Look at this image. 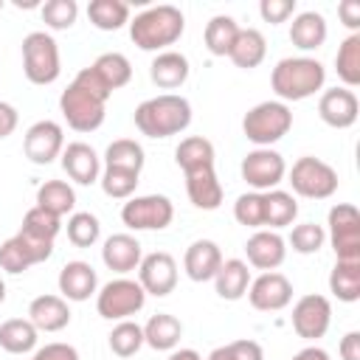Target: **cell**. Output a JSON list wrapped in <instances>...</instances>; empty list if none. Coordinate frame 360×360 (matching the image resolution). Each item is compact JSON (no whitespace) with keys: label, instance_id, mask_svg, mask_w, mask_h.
Masks as SVG:
<instances>
[{"label":"cell","instance_id":"45","mask_svg":"<svg viewBox=\"0 0 360 360\" xmlns=\"http://www.w3.org/2000/svg\"><path fill=\"white\" fill-rule=\"evenodd\" d=\"M39 11H42L45 25L53 28V31H68L76 22V17H79L76 0H48Z\"/></svg>","mask_w":360,"mask_h":360},{"label":"cell","instance_id":"7","mask_svg":"<svg viewBox=\"0 0 360 360\" xmlns=\"http://www.w3.org/2000/svg\"><path fill=\"white\" fill-rule=\"evenodd\" d=\"M146 304V292L135 278H112L96 292V309L107 321H127L129 315L141 312Z\"/></svg>","mask_w":360,"mask_h":360},{"label":"cell","instance_id":"37","mask_svg":"<svg viewBox=\"0 0 360 360\" xmlns=\"http://www.w3.org/2000/svg\"><path fill=\"white\" fill-rule=\"evenodd\" d=\"M146 158H143V146L132 138H118L107 146L104 152V166L107 169H127V172H138L143 169Z\"/></svg>","mask_w":360,"mask_h":360},{"label":"cell","instance_id":"8","mask_svg":"<svg viewBox=\"0 0 360 360\" xmlns=\"http://www.w3.org/2000/svg\"><path fill=\"white\" fill-rule=\"evenodd\" d=\"M290 186H292V191L298 197L326 200V197H332L338 191V172L326 160L304 155L290 169Z\"/></svg>","mask_w":360,"mask_h":360},{"label":"cell","instance_id":"6","mask_svg":"<svg viewBox=\"0 0 360 360\" xmlns=\"http://www.w3.org/2000/svg\"><path fill=\"white\" fill-rule=\"evenodd\" d=\"M22 73L31 84H53L59 79V45L48 31H31L22 39Z\"/></svg>","mask_w":360,"mask_h":360},{"label":"cell","instance_id":"41","mask_svg":"<svg viewBox=\"0 0 360 360\" xmlns=\"http://www.w3.org/2000/svg\"><path fill=\"white\" fill-rule=\"evenodd\" d=\"M233 219L245 228L262 231L264 228V194L262 191H245L233 202Z\"/></svg>","mask_w":360,"mask_h":360},{"label":"cell","instance_id":"9","mask_svg":"<svg viewBox=\"0 0 360 360\" xmlns=\"http://www.w3.org/2000/svg\"><path fill=\"white\" fill-rule=\"evenodd\" d=\"M174 219V205L166 194L129 197L121 208V222L129 231H163Z\"/></svg>","mask_w":360,"mask_h":360},{"label":"cell","instance_id":"5","mask_svg":"<svg viewBox=\"0 0 360 360\" xmlns=\"http://www.w3.org/2000/svg\"><path fill=\"white\" fill-rule=\"evenodd\" d=\"M292 127V110L284 101H259L256 107H250L242 118V132L250 143L262 146H273L278 143Z\"/></svg>","mask_w":360,"mask_h":360},{"label":"cell","instance_id":"52","mask_svg":"<svg viewBox=\"0 0 360 360\" xmlns=\"http://www.w3.org/2000/svg\"><path fill=\"white\" fill-rule=\"evenodd\" d=\"M338 352H340V360H360V332H346Z\"/></svg>","mask_w":360,"mask_h":360},{"label":"cell","instance_id":"47","mask_svg":"<svg viewBox=\"0 0 360 360\" xmlns=\"http://www.w3.org/2000/svg\"><path fill=\"white\" fill-rule=\"evenodd\" d=\"M205 360H264V352L256 340H231L217 346Z\"/></svg>","mask_w":360,"mask_h":360},{"label":"cell","instance_id":"53","mask_svg":"<svg viewBox=\"0 0 360 360\" xmlns=\"http://www.w3.org/2000/svg\"><path fill=\"white\" fill-rule=\"evenodd\" d=\"M290 360H329V352H323L321 346H307V349L295 352Z\"/></svg>","mask_w":360,"mask_h":360},{"label":"cell","instance_id":"31","mask_svg":"<svg viewBox=\"0 0 360 360\" xmlns=\"http://www.w3.org/2000/svg\"><path fill=\"white\" fill-rule=\"evenodd\" d=\"M76 205V191L70 183L65 180H45L39 188H37V208L53 214V217H65L70 214Z\"/></svg>","mask_w":360,"mask_h":360},{"label":"cell","instance_id":"55","mask_svg":"<svg viewBox=\"0 0 360 360\" xmlns=\"http://www.w3.org/2000/svg\"><path fill=\"white\" fill-rule=\"evenodd\" d=\"M3 301H6V281L0 278V304H3Z\"/></svg>","mask_w":360,"mask_h":360},{"label":"cell","instance_id":"56","mask_svg":"<svg viewBox=\"0 0 360 360\" xmlns=\"http://www.w3.org/2000/svg\"><path fill=\"white\" fill-rule=\"evenodd\" d=\"M0 11H3V0H0Z\"/></svg>","mask_w":360,"mask_h":360},{"label":"cell","instance_id":"1","mask_svg":"<svg viewBox=\"0 0 360 360\" xmlns=\"http://www.w3.org/2000/svg\"><path fill=\"white\" fill-rule=\"evenodd\" d=\"M135 127L146 138H172L188 129L191 124V104L186 96L160 93L135 107Z\"/></svg>","mask_w":360,"mask_h":360},{"label":"cell","instance_id":"13","mask_svg":"<svg viewBox=\"0 0 360 360\" xmlns=\"http://www.w3.org/2000/svg\"><path fill=\"white\" fill-rule=\"evenodd\" d=\"M329 323H332V304L326 295H318V292H309V295H301L292 307V329L298 338L304 340H318L329 332Z\"/></svg>","mask_w":360,"mask_h":360},{"label":"cell","instance_id":"17","mask_svg":"<svg viewBox=\"0 0 360 360\" xmlns=\"http://www.w3.org/2000/svg\"><path fill=\"white\" fill-rule=\"evenodd\" d=\"M318 115L332 129H349V127H354V121L360 115V101H357L354 90H349V87H332V90H323L321 93V98H318Z\"/></svg>","mask_w":360,"mask_h":360},{"label":"cell","instance_id":"11","mask_svg":"<svg viewBox=\"0 0 360 360\" xmlns=\"http://www.w3.org/2000/svg\"><path fill=\"white\" fill-rule=\"evenodd\" d=\"M59 231H62V219L34 205V208L25 211L22 225H20V231H17L14 236L31 250V256L37 259V264H42V262L51 259V253H53V239L59 236Z\"/></svg>","mask_w":360,"mask_h":360},{"label":"cell","instance_id":"33","mask_svg":"<svg viewBox=\"0 0 360 360\" xmlns=\"http://www.w3.org/2000/svg\"><path fill=\"white\" fill-rule=\"evenodd\" d=\"M295 217H298V202L290 191H281V188L264 191V228L267 231L287 228L292 225Z\"/></svg>","mask_w":360,"mask_h":360},{"label":"cell","instance_id":"51","mask_svg":"<svg viewBox=\"0 0 360 360\" xmlns=\"http://www.w3.org/2000/svg\"><path fill=\"white\" fill-rule=\"evenodd\" d=\"M17 121H20L17 110H14L8 101H0V141L8 138V135L17 129Z\"/></svg>","mask_w":360,"mask_h":360},{"label":"cell","instance_id":"3","mask_svg":"<svg viewBox=\"0 0 360 360\" xmlns=\"http://www.w3.org/2000/svg\"><path fill=\"white\" fill-rule=\"evenodd\" d=\"M326 68L312 56H287L278 59L270 73V87L278 96V101H304L323 90Z\"/></svg>","mask_w":360,"mask_h":360},{"label":"cell","instance_id":"39","mask_svg":"<svg viewBox=\"0 0 360 360\" xmlns=\"http://www.w3.org/2000/svg\"><path fill=\"white\" fill-rule=\"evenodd\" d=\"M335 70L349 90L360 84V34H349L340 42L338 56H335Z\"/></svg>","mask_w":360,"mask_h":360},{"label":"cell","instance_id":"4","mask_svg":"<svg viewBox=\"0 0 360 360\" xmlns=\"http://www.w3.org/2000/svg\"><path fill=\"white\" fill-rule=\"evenodd\" d=\"M107 101L110 98H104L101 93L90 90L84 82L73 79L68 84V90H62V96H59V110H62V118L68 121L70 129H76V132H96L104 124Z\"/></svg>","mask_w":360,"mask_h":360},{"label":"cell","instance_id":"15","mask_svg":"<svg viewBox=\"0 0 360 360\" xmlns=\"http://www.w3.org/2000/svg\"><path fill=\"white\" fill-rule=\"evenodd\" d=\"M138 284L143 287L146 295L163 298L169 292H174L177 287V262L172 253L166 250H155L149 256L141 259L138 264Z\"/></svg>","mask_w":360,"mask_h":360},{"label":"cell","instance_id":"43","mask_svg":"<svg viewBox=\"0 0 360 360\" xmlns=\"http://www.w3.org/2000/svg\"><path fill=\"white\" fill-rule=\"evenodd\" d=\"M138 172H127V169H107L101 172L98 183H101V191L112 200H129L138 188Z\"/></svg>","mask_w":360,"mask_h":360},{"label":"cell","instance_id":"23","mask_svg":"<svg viewBox=\"0 0 360 360\" xmlns=\"http://www.w3.org/2000/svg\"><path fill=\"white\" fill-rule=\"evenodd\" d=\"M98 287V276L87 262H68L59 270V292L65 301H87L90 295H96Z\"/></svg>","mask_w":360,"mask_h":360},{"label":"cell","instance_id":"22","mask_svg":"<svg viewBox=\"0 0 360 360\" xmlns=\"http://www.w3.org/2000/svg\"><path fill=\"white\" fill-rule=\"evenodd\" d=\"M143 253H141V242L132 233H112L104 248H101V262L112 270V273H132L138 270Z\"/></svg>","mask_w":360,"mask_h":360},{"label":"cell","instance_id":"36","mask_svg":"<svg viewBox=\"0 0 360 360\" xmlns=\"http://www.w3.org/2000/svg\"><path fill=\"white\" fill-rule=\"evenodd\" d=\"M236 37H239V25L228 14H217L205 25V48L211 56H228Z\"/></svg>","mask_w":360,"mask_h":360},{"label":"cell","instance_id":"25","mask_svg":"<svg viewBox=\"0 0 360 360\" xmlns=\"http://www.w3.org/2000/svg\"><path fill=\"white\" fill-rule=\"evenodd\" d=\"M186 194L191 200L194 208L200 211H214L222 205V183L217 180V172L214 169H202V172H194V174H186Z\"/></svg>","mask_w":360,"mask_h":360},{"label":"cell","instance_id":"26","mask_svg":"<svg viewBox=\"0 0 360 360\" xmlns=\"http://www.w3.org/2000/svg\"><path fill=\"white\" fill-rule=\"evenodd\" d=\"M214 287H217V295L225 298V301H239L248 287H250V270H248V262L242 259H222L217 276H214Z\"/></svg>","mask_w":360,"mask_h":360},{"label":"cell","instance_id":"21","mask_svg":"<svg viewBox=\"0 0 360 360\" xmlns=\"http://www.w3.org/2000/svg\"><path fill=\"white\" fill-rule=\"evenodd\" d=\"M28 321L37 332H62L70 323V307L62 295H37L28 304Z\"/></svg>","mask_w":360,"mask_h":360},{"label":"cell","instance_id":"27","mask_svg":"<svg viewBox=\"0 0 360 360\" xmlns=\"http://www.w3.org/2000/svg\"><path fill=\"white\" fill-rule=\"evenodd\" d=\"M264 56H267V39H264V34L259 28H239V37H236L228 59L236 68H242V70H253V68H259L264 62Z\"/></svg>","mask_w":360,"mask_h":360},{"label":"cell","instance_id":"34","mask_svg":"<svg viewBox=\"0 0 360 360\" xmlns=\"http://www.w3.org/2000/svg\"><path fill=\"white\" fill-rule=\"evenodd\" d=\"M90 68H93V73L101 79V84H104L110 93L118 90V87H124V84H129V79H132V65H129V59H127L124 53H118V51L101 53Z\"/></svg>","mask_w":360,"mask_h":360},{"label":"cell","instance_id":"14","mask_svg":"<svg viewBox=\"0 0 360 360\" xmlns=\"http://www.w3.org/2000/svg\"><path fill=\"white\" fill-rule=\"evenodd\" d=\"M62 149H65V132L51 118H42V121L31 124L28 132H25V138H22V152L37 166L53 163L62 155Z\"/></svg>","mask_w":360,"mask_h":360},{"label":"cell","instance_id":"32","mask_svg":"<svg viewBox=\"0 0 360 360\" xmlns=\"http://www.w3.org/2000/svg\"><path fill=\"white\" fill-rule=\"evenodd\" d=\"M39 332L34 329V323L28 318H8L0 323V349H6L8 354H25L37 346Z\"/></svg>","mask_w":360,"mask_h":360},{"label":"cell","instance_id":"20","mask_svg":"<svg viewBox=\"0 0 360 360\" xmlns=\"http://www.w3.org/2000/svg\"><path fill=\"white\" fill-rule=\"evenodd\" d=\"M222 264V250L217 242L211 239H197L186 248V256H183V267H186V276L191 281H214L217 270Z\"/></svg>","mask_w":360,"mask_h":360},{"label":"cell","instance_id":"50","mask_svg":"<svg viewBox=\"0 0 360 360\" xmlns=\"http://www.w3.org/2000/svg\"><path fill=\"white\" fill-rule=\"evenodd\" d=\"M338 14H340V22L352 34H360V0H343L338 6Z\"/></svg>","mask_w":360,"mask_h":360},{"label":"cell","instance_id":"44","mask_svg":"<svg viewBox=\"0 0 360 360\" xmlns=\"http://www.w3.org/2000/svg\"><path fill=\"white\" fill-rule=\"evenodd\" d=\"M34 264H37V259L31 256V250H28L17 236H11V239H6V242L0 245V267H3L6 273L17 276V273H25V270L34 267Z\"/></svg>","mask_w":360,"mask_h":360},{"label":"cell","instance_id":"42","mask_svg":"<svg viewBox=\"0 0 360 360\" xmlns=\"http://www.w3.org/2000/svg\"><path fill=\"white\" fill-rule=\"evenodd\" d=\"M65 228H68V239H70L76 248H90V245H96L98 236H101V222H98V217L90 214V211H76V214H70V219H68Z\"/></svg>","mask_w":360,"mask_h":360},{"label":"cell","instance_id":"18","mask_svg":"<svg viewBox=\"0 0 360 360\" xmlns=\"http://www.w3.org/2000/svg\"><path fill=\"white\" fill-rule=\"evenodd\" d=\"M245 256H248V264H253L256 270L270 273V270H276V267L284 264V259H287V242H284V236L278 231L262 228V231H256L245 242Z\"/></svg>","mask_w":360,"mask_h":360},{"label":"cell","instance_id":"30","mask_svg":"<svg viewBox=\"0 0 360 360\" xmlns=\"http://www.w3.org/2000/svg\"><path fill=\"white\" fill-rule=\"evenodd\" d=\"M290 42L301 51H315L326 42V20L318 11H301L290 22Z\"/></svg>","mask_w":360,"mask_h":360},{"label":"cell","instance_id":"16","mask_svg":"<svg viewBox=\"0 0 360 360\" xmlns=\"http://www.w3.org/2000/svg\"><path fill=\"white\" fill-rule=\"evenodd\" d=\"M248 301L253 309L259 312H278L284 307H290L292 301V284L284 273L278 270H270V273H262L256 278H250V287H248Z\"/></svg>","mask_w":360,"mask_h":360},{"label":"cell","instance_id":"24","mask_svg":"<svg viewBox=\"0 0 360 360\" xmlns=\"http://www.w3.org/2000/svg\"><path fill=\"white\" fill-rule=\"evenodd\" d=\"M191 68H188V59L186 53L180 51H160L152 65H149V79L160 87V90H177L186 84Z\"/></svg>","mask_w":360,"mask_h":360},{"label":"cell","instance_id":"10","mask_svg":"<svg viewBox=\"0 0 360 360\" xmlns=\"http://www.w3.org/2000/svg\"><path fill=\"white\" fill-rule=\"evenodd\" d=\"M329 242L338 262H360V214L352 202H338L326 217Z\"/></svg>","mask_w":360,"mask_h":360},{"label":"cell","instance_id":"19","mask_svg":"<svg viewBox=\"0 0 360 360\" xmlns=\"http://www.w3.org/2000/svg\"><path fill=\"white\" fill-rule=\"evenodd\" d=\"M62 169L65 174L79 183V186H93L101 177V158L96 155V149L84 141H73L62 149Z\"/></svg>","mask_w":360,"mask_h":360},{"label":"cell","instance_id":"29","mask_svg":"<svg viewBox=\"0 0 360 360\" xmlns=\"http://www.w3.org/2000/svg\"><path fill=\"white\" fill-rule=\"evenodd\" d=\"M180 338H183V323L169 312L152 315L143 326V343L152 346L155 352H174Z\"/></svg>","mask_w":360,"mask_h":360},{"label":"cell","instance_id":"38","mask_svg":"<svg viewBox=\"0 0 360 360\" xmlns=\"http://www.w3.org/2000/svg\"><path fill=\"white\" fill-rule=\"evenodd\" d=\"M87 17L98 31H118L129 22V6L124 0H90Z\"/></svg>","mask_w":360,"mask_h":360},{"label":"cell","instance_id":"48","mask_svg":"<svg viewBox=\"0 0 360 360\" xmlns=\"http://www.w3.org/2000/svg\"><path fill=\"white\" fill-rule=\"evenodd\" d=\"M259 14H262V20L270 22V25L287 22V20L295 14V0H262V3H259Z\"/></svg>","mask_w":360,"mask_h":360},{"label":"cell","instance_id":"28","mask_svg":"<svg viewBox=\"0 0 360 360\" xmlns=\"http://www.w3.org/2000/svg\"><path fill=\"white\" fill-rule=\"evenodd\" d=\"M214 143L202 135H191V138H183L174 149V160L177 166L183 169V174H194V172H202V169H214Z\"/></svg>","mask_w":360,"mask_h":360},{"label":"cell","instance_id":"40","mask_svg":"<svg viewBox=\"0 0 360 360\" xmlns=\"http://www.w3.org/2000/svg\"><path fill=\"white\" fill-rule=\"evenodd\" d=\"M110 340V352L118 354V357H132L141 346H143V326H138L135 321H118L112 326V332L107 335Z\"/></svg>","mask_w":360,"mask_h":360},{"label":"cell","instance_id":"46","mask_svg":"<svg viewBox=\"0 0 360 360\" xmlns=\"http://www.w3.org/2000/svg\"><path fill=\"white\" fill-rule=\"evenodd\" d=\"M323 242H326V231H323L321 225H315V222H301V225H295L292 233H290L292 250H295V253H304V256L318 253V250L323 248Z\"/></svg>","mask_w":360,"mask_h":360},{"label":"cell","instance_id":"54","mask_svg":"<svg viewBox=\"0 0 360 360\" xmlns=\"http://www.w3.org/2000/svg\"><path fill=\"white\" fill-rule=\"evenodd\" d=\"M166 360H202V357H200V352H194V349H174Z\"/></svg>","mask_w":360,"mask_h":360},{"label":"cell","instance_id":"49","mask_svg":"<svg viewBox=\"0 0 360 360\" xmlns=\"http://www.w3.org/2000/svg\"><path fill=\"white\" fill-rule=\"evenodd\" d=\"M31 360H79V352L70 343H45L34 352Z\"/></svg>","mask_w":360,"mask_h":360},{"label":"cell","instance_id":"35","mask_svg":"<svg viewBox=\"0 0 360 360\" xmlns=\"http://www.w3.org/2000/svg\"><path fill=\"white\" fill-rule=\"evenodd\" d=\"M329 292L343 304H354L360 298V262H335L329 273Z\"/></svg>","mask_w":360,"mask_h":360},{"label":"cell","instance_id":"2","mask_svg":"<svg viewBox=\"0 0 360 360\" xmlns=\"http://www.w3.org/2000/svg\"><path fill=\"white\" fill-rule=\"evenodd\" d=\"M186 31V17L177 6H149L146 11L135 14V20H129V39L141 48V51H169V45H174Z\"/></svg>","mask_w":360,"mask_h":360},{"label":"cell","instance_id":"12","mask_svg":"<svg viewBox=\"0 0 360 360\" xmlns=\"http://www.w3.org/2000/svg\"><path fill=\"white\" fill-rule=\"evenodd\" d=\"M239 172H242V180L253 188V191H273V188H278V183L284 180V174H287V163H284V158L276 152V149H267V146H256L253 152H248L245 158H242V166H239Z\"/></svg>","mask_w":360,"mask_h":360}]
</instances>
